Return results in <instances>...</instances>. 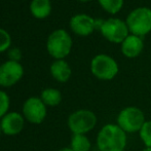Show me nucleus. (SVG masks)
Here are the masks:
<instances>
[{
    "label": "nucleus",
    "instance_id": "obj_1",
    "mask_svg": "<svg viewBox=\"0 0 151 151\" xmlns=\"http://www.w3.org/2000/svg\"><path fill=\"white\" fill-rule=\"evenodd\" d=\"M96 144L99 151H124L127 134L116 123H106L98 132Z\"/></svg>",
    "mask_w": 151,
    "mask_h": 151
},
{
    "label": "nucleus",
    "instance_id": "obj_2",
    "mask_svg": "<svg viewBox=\"0 0 151 151\" xmlns=\"http://www.w3.org/2000/svg\"><path fill=\"white\" fill-rule=\"evenodd\" d=\"M145 121V114L137 106L122 108L116 117V124L127 134L139 133Z\"/></svg>",
    "mask_w": 151,
    "mask_h": 151
},
{
    "label": "nucleus",
    "instance_id": "obj_3",
    "mask_svg": "<svg viewBox=\"0 0 151 151\" xmlns=\"http://www.w3.org/2000/svg\"><path fill=\"white\" fill-rule=\"evenodd\" d=\"M97 123V115L90 109L76 110L70 114L67 120V125L72 135H86L95 129Z\"/></svg>",
    "mask_w": 151,
    "mask_h": 151
},
{
    "label": "nucleus",
    "instance_id": "obj_4",
    "mask_svg": "<svg viewBox=\"0 0 151 151\" xmlns=\"http://www.w3.org/2000/svg\"><path fill=\"white\" fill-rule=\"evenodd\" d=\"M72 38L64 29H58L50 34L46 41L47 52L56 60H64L72 50Z\"/></svg>",
    "mask_w": 151,
    "mask_h": 151
},
{
    "label": "nucleus",
    "instance_id": "obj_5",
    "mask_svg": "<svg viewBox=\"0 0 151 151\" xmlns=\"http://www.w3.org/2000/svg\"><path fill=\"white\" fill-rule=\"evenodd\" d=\"M131 34L139 37L147 35L151 31V9L141 6L132 10L125 21Z\"/></svg>",
    "mask_w": 151,
    "mask_h": 151
},
{
    "label": "nucleus",
    "instance_id": "obj_6",
    "mask_svg": "<svg viewBox=\"0 0 151 151\" xmlns=\"http://www.w3.org/2000/svg\"><path fill=\"white\" fill-rule=\"evenodd\" d=\"M91 72L98 79L108 81L116 77L119 72V66L112 57L106 54H100L91 60Z\"/></svg>",
    "mask_w": 151,
    "mask_h": 151
},
{
    "label": "nucleus",
    "instance_id": "obj_7",
    "mask_svg": "<svg viewBox=\"0 0 151 151\" xmlns=\"http://www.w3.org/2000/svg\"><path fill=\"white\" fill-rule=\"evenodd\" d=\"M99 30L103 37L112 43L121 44V42L129 35L127 23L117 18H110L102 21Z\"/></svg>",
    "mask_w": 151,
    "mask_h": 151
},
{
    "label": "nucleus",
    "instance_id": "obj_8",
    "mask_svg": "<svg viewBox=\"0 0 151 151\" xmlns=\"http://www.w3.org/2000/svg\"><path fill=\"white\" fill-rule=\"evenodd\" d=\"M47 106L38 97H31L25 101L23 105V116L33 124L43 122L47 115Z\"/></svg>",
    "mask_w": 151,
    "mask_h": 151
},
{
    "label": "nucleus",
    "instance_id": "obj_9",
    "mask_svg": "<svg viewBox=\"0 0 151 151\" xmlns=\"http://www.w3.org/2000/svg\"><path fill=\"white\" fill-rule=\"evenodd\" d=\"M24 75V68L20 62L6 61L0 65V86L10 88L18 83Z\"/></svg>",
    "mask_w": 151,
    "mask_h": 151
},
{
    "label": "nucleus",
    "instance_id": "obj_10",
    "mask_svg": "<svg viewBox=\"0 0 151 151\" xmlns=\"http://www.w3.org/2000/svg\"><path fill=\"white\" fill-rule=\"evenodd\" d=\"M0 123L2 133L6 136H16L19 135L24 129L25 117L19 112H8L1 118Z\"/></svg>",
    "mask_w": 151,
    "mask_h": 151
},
{
    "label": "nucleus",
    "instance_id": "obj_11",
    "mask_svg": "<svg viewBox=\"0 0 151 151\" xmlns=\"http://www.w3.org/2000/svg\"><path fill=\"white\" fill-rule=\"evenodd\" d=\"M70 28L79 36H88L95 31L96 20L86 14H75L70 20Z\"/></svg>",
    "mask_w": 151,
    "mask_h": 151
},
{
    "label": "nucleus",
    "instance_id": "obj_12",
    "mask_svg": "<svg viewBox=\"0 0 151 151\" xmlns=\"http://www.w3.org/2000/svg\"><path fill=\"white\" fill-rule=\"evenodd\" d=\"M144 48V42L142 37L129 34L122 42H121V54L129 59H134L140 56Z\"/></svg>",
    "mask_w": 151,
    "mask_h": 151
},
{
    "label": "nucleus",
    "instance_id": "obj_13",
    "mask_svg": "<svg viewBox=\"0 0 151 151\" xmlns=\"http://www.w3.org/2000/svg\"><path fill=\"white\" fill-rule=\"evenodd\" d=\"M50 74L58 82H67L72 75V70L65 60H56L50 65Z\"/></svg>",
    "mask_w": 151,
    "mask_h": 151
},
{
    "label": "nucleus",
    "instance_id": "obj_14",
    "mask_svg": "<svg viewBox=\"0 0 151 151\" xmlns=\"http://www.w3.org/2000/svg\"><path fill=\"white\" fill-rule=\"evenodd\" d=\"M30 12L36 19H45L52 12L50 0H32L30 3Z\"/></svg>",
    "mask_w": 151,
    "mask_h": 151
},
{
    "label": "nucleus",
    "instance_id": "obj_15",
    "mask_svg": "<svg viewBox=\"0 0 151 151\" xmlns=\"http://www.w3.org/2000/svg\"><path fill=\"white\" fill-rule=\"evenodd\" d=\"M40 99L46 106L55 107V106H58L62 102V93L57 88H48L42 91Z\"/></svg>",
    "mask_w": 151,
    "mask_h": 151
},
{
    "label": "nucleus",
    "instance_id": "obj_16",
    "mask_svg": "<svg viewBox=\"0 0 151 151\" xmlns=\"http://www.w3.org/2000/svg\"><path fill=\"white\" fill-rule=\"evenodd\" d=\"M70 148L73 151H91V142L86 135H72Z\"/></svg>",
    "mask_w": 151,
    "mask_h": 151
},
{
    "label": "nucleus",
    "instance_id": "obj_17",
    "mask_svg": "<svg viewBox=\"0 0 151 151\" xmlns=\"http://www.w3.org/2000/svg\"><path fill=\"white\" fill-rule=\"evenodd\" d=\"M101 7L110 14H115L122 8L124 0H98Z\"/></svg>",
    "mask_w": 151,
    "mask_h": 151
},
{
    "label": "nucleus",
    "instance_id": "obj_18",
    "mask_svg": "<svg viewBox=\"0 0 151 151\" xmlns=\"http://www.w3.org/2000/svg\"><path fill=\"white\" fill-rule=\"evenodd\" d=\"M138 134L144 147H151V120H146Z\"/></svg>",
    "mask_w": 151,
    "mask_h": 151
},
{
    "label": "nucleus",
    "instance_id": "obj_19",
    "mask_svg": "<svg viewBox=\"0 0 151 151\" xmlns=\"http://www.w3.org/2000/svg\"><path fill=\"white\" fill-rule=\"evenodd\" d=\"M10 100L8 95L3 91H0V119L8 113Z\"/></svg>",
    "mask_w": 151,
    "mask_h": 151
},
{
    "label": "nucleus",
    "instance_id": "obj_20",
    "mask_svg": "<svg viewBox=\"0 0 151 151\" xmlns=\"http://www.w3.org/2000/svg\"><path fill=\"white\" fill-rule=\"evenodd\" d=\"M12 44V37L6 30L0 28V52H3L9 48Z\"/></svg>",
    "mask_w": 151,
    "mask_h": 151
},
{
    "label": "nucleus",
    "instance_id": "obj_21",
    "mask_svg": "<svg viewBox=\"0 0 151 151\" xmlns=\"http://www.w3.org/2000/svg\"><path fill=\"white\" fill-rule=\"evenodd\" d=\"M8 58H9V61L20 62V60L22 59V52L18 47L10 48L8 50Z\"/></svg>",
    "mask_w": 151,
    "mask_h": 151
},
{
    "label": "nucleus",
    "instance_id": "obj_22",
    "mask_svg": "<svg viewBox=\"0 0 151 151\" xmlns=\"http://www.w3.org/2000/svg\"><path fill=\"white\" fill-rule=\"evenodd\" d=\"M58 151H73V150H72L70 147H64V148H61V149Z\"/></svg>",
    "mask_w": 151,
    "mask_h": 151
},
{
    "label": "nucleus",
    "instance_id": "obj_23",
    "mask_svg": "<svg viewBox=\"0 0 151 151\" xmlns=\"http://www.w3.org/2000/svg\"><path fill=\"white\" fill-rule=\"evenodd\" d=\"M141 151H151V147H144Z\"/></svg>",
    "mask_w": 151,
    "mask_h": 151
},
{
    "label": "nucleus",
    "instance_id": "obj_24",
    "mask_svg": "<svg viewBox=\"0 0 151 151\" xmlns=\"http://www.w3.org/2000/svg\"><path fill=\"white\" fill-rule=\"evenodd\" d=\"M81 2H88V1H91V0H79Z\"/></svg>",
    "mask_w": 151,
    "mask_h": 151
},
{
    "label": "nucleus",
    "instance_id": "obj_25",
    "mask_svg": "<svg viewBox=\"0 0 151 151\" xmlns=\"http://www.w3.org/2000/svg\"><path fill=\"white\" fill-rule=\"evenodd\" d=\"M2 133V129H1V123H0V135H1Z\"/></svg>",
    "mask_w": 151,
    "mask_h": 151
}]
</instances>
